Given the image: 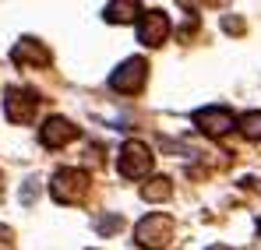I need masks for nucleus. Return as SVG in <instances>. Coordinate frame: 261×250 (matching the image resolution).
<instances>
[{"mask_svg": "<svg viewBox=\"0 0 261 250\" xmlns=\"http://www.w3.org/2000/svg\"><path fill=\"white\" fill-rule=\"evenodd\" d=\"M134 240H138V247H145V250H163L173 240V218L170 215H145L134 226Z\"/></svg>", "mask_w": 261, "mask_h": 250, "instance_id": "nucleus-1", "label": "nucleus"}, {"mask_svg": "<svg viewBox=\"0 0 261 250\" xmlns=\"http://www.w3.org/2000/svg\"><path fill=\"white\" fill-rule=\"evenodd\" d=\"M85 190H88V173H82V169H57L53 180H49V194H53V201H60V205L82 201Z\"/></svg>", "mask_w": 261, "mask_h": 250, "instance_id": "nucleus-2", "label": "nucleus"}, {"mask_svg": "<svg viewBox=\"0 0 261 250\" xmlns=\"http://www.w3.org/2000/svg\"><path fill=\"white\" fill-rule=\"evenodd\" d=\"M117 169H120V176H127V180L148 176V169H152V148H148L145 141H127V145L120 148Z\"/></svg>", "mask_w": 261, "mask_h": 250, "instance_id": "nucleus-3", "label": "nucleus"}, {"mask_svg": "<svg viewBox=\"0 0 261 250\" xmlns=\"http://www.w3.org/2000/svg\"><path fill=\"white\" fill-rule=\"evenodd\" d=\"M145 78H148V64H145L141 57H130V60H124V64L110 74V88L120 92V95H134V92H141Z\"/></svg>", "mask_w": 261, "mask_h": 250, "instance_id": "nucleus-4", "label": "nucleus"}, {"mask_svg": "<svg viewBox=\"0 0 261 250\" xmlns=\"http://www.w3.org/2000/svg\"><path fill=\"white\" fill-rule=\"evenodd\" d=\"M36 106H39V95L32 88H7V99H4V113L11 124H29L36 117Z\"/></svg>", "mask_w": 261, "mask_h": 250, "instance_id": "nucleus-5", "label": "nucleus"}, {"mask_svg": "<svg viewBox=\"0 0 261 250\" xmlns=\"http://www.w3.org/2000/svg\"><path fill=\"white\" fill-rule=\"evenodd\" d=\"M170 36V18L166 11L152 7V11H141V21H138V39L145 46H163Z\"/></svg>", "mask_w": 261, "mask_h": 250, "instance_id": "nucleus-6", "label": "nucleus"}, {"mask_svg": "<svg viewBox=\"0 0 261 250\" xmlns=\"http://www.w3.org/2000/svg\"><path fill=\"white\" fill-rule=\"evenodd\" d=\"M194 124L201 134H208V137H222V134H229L233 130V113L226 109V106H205V109H198L194 113Z\"/></svg>", "mask_w": 261, "mask_h": 250, "instance_id": "nucleus-7", "label": "nucleus"}, {"mask_svg": "<svg viewBox=\"0 0 261 250\" xmlns=\"http://www.w3.org/2000/svg\"><path fill=\"white\" fill-rule=\"evenodd\" d=\"M78 137V127L71 124V120H64V117H49L43 127H39V141H43L46 148H64V145H71Z\"/></svg>", "mask_w": 261, "mask_h": 250, "instance_id": "nucleus-8", "label": "nucleus"}, {"mask_svg": "<svg viewBox=\"0 0 261 250\" xmlns=\"http://www.w3.org/2000/svg\"><path fill=\"white\" fill-rule=\"evenodd\" d=\"M11 60L21 64V67H25V64H39V67H46V64H49V49H46L39 39H21L14 49H11Z\"/></svg>", "mask_w": 261, "mask_h": 250, "instance_id": "nucleus-9", "label": "nucleus"}, {"mask_svg": "<svg viewBox=\"0 0 261 250\" xmlns=\"http://www.w3.org/2000/svg\"><path fill=\"white\" fill-rule=\"evenodd\" d=\"M138 14H141V4H134V0H117V4H106V11H102V18H106L110 25L134 21Z\"/></svg>", "mask_w": 261, "mask_h": 250, "instance_id": "nucleus-10", "label": "nucleus"}, {"mask_svg": "<svg viewBox=\"0 0 261 250\" xmlns=\"http://www.w3.org/2000/svg\"><path fill=\"white\" fill-rule=\"evenodd\" d=\"M170 194H173V187H170L166 176H155V180H148V183L141 187V198H145V201H166Z\"/></svg>", "mask_w": 261, "mask_h": 250, "instance_id": "nucleus-11", "label": "nucleus"}, {"mask_svg": "<svg viewBox=\"0 0 261 250\" xmlns=\"http://www.w3.org/2000/svg\"><path fill=\"white\" fill-rule=\"evenodd\" d=\"M237 127H240V134L247 141H261V113H244L237 120Z\"/></svg>", "mask_w": 261, "mask_h": 250, "instance_id": "nucleus-12", "label": "nucleus"}, {"mask_svg": "<svg viewBox=\"0 0 261 250\" xmlns=\"http://www.w3.org/2000/svg\"><path fill=\"white\" fill-rule=\"evenodd\" d=\"M120 226H124V218H120V215H102V218H95V229H99L102 236L120 233Z\"/></svg>", "mask_w": 261, "mask_h": 250, "instance_id": "nucleus-13", "label": "nucleus"}, {"mask_svg": "<svg viewBox=\"0 0 261 250\" xmlns=\"http://www.w3.org/2000/svg\"><path fill=\"white\" fill-rule=\"evenodd\" d=\"M39 198V180L32 176V180H25V187H21V205H32Z\"/></svg>", "mask_w": 261, "mask_h": 250, "instance_id": "nucleus-14", "label": "nucleus"}, {"mask_svg": "<svg viewBox=\"0 0 261 250\" xmlns=\"http://www.w3.org/2000/svg\"><path fill=\"white\" fill-rule=\"evenodd\" d=\"M208 250H233V247H222V243H212Z\"/></svg>", "mask_w": 261, "mask_h": 250, "instance_id": "nucleus-15", "label": "nucleus"}, {"mask_svg": "<svg viewBox=\"0 0 261 250\" xmlns=\"http://www.w3.org/2000/svg\"><path fill=\"white\" fill-rule=\"evenodd\" d=\"M258 233H261V218H258Z\"/></svg>", "mask_w": 261, "mask_h": 250, "instance_id": "nucleus-16", "label": "nucleus"}]
</instances>
